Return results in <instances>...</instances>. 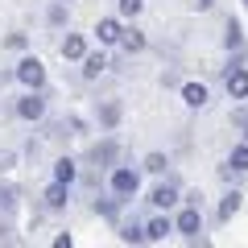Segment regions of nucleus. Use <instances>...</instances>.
<instances>
[{"label": "nucleus", "mask_w": 248, "mask_h": 248, "mask_svg": "<svg viewBox=\"0 0 248 248\" xmlns=\"http://www.w3.org/2000/svg\"><path fill=\"white\" fill-rule=\"evenodd\" d=\"M9 240H13V232L4 228V223H0V244H9Z\"/></svg>", "instance_id": "30"}, {"label": "nucleus", "mask_w": 248, "mask_h": 248, "mask_svg": "<svg viewBox=\"0 0 248 248\" xmlns=\"http://www.w3.org/2000/svg\"><path fill=\"white\" fill-rule=\"evenodd\" d=\"M182 99L186 108H207V87L203 83H182Z\"/></svg>", "instance_id": "10"}, {"label": "nucleus", "mask_w": 248, "mask_h": 248, "mask_svg": "<svg viewBox=\"0 0 248 248\" xmlns=\"http://www.w3.org/2000/svg\"><path fill=\"white\" fill-rule=\"evenodd\" d=\"M116 203H120V199H104V203H95V211L104 215V219H116Z\"/></svg>", "instance_id": "23"}, {"label": "nucleus", "mask_w": 248, "mask_h": 248, "mask_svg": "<svg viewBox=\"0 0 248 248\" xmlns=\"http://www.w3.org/2000/svg\"><path fill=\"white\" fill-rule=\"evenodd\" d=\"M228 166H232V170H248V145H236V149H232Z\"/></svg>", "instance_id": "18"}, {"label": "nucleus", "mask_w": 248, "mask_h": 248, "mask_svg": "<svg viewBox=\"0 0 248 248\" xmlns=\"http://www.w3.org/2000/svg\"><path fill=\"white\" fill-rule=\"evenodd\" d=\"M66 199H71V182H58V178H54V186L46 190V207H50V211H62Z\"/></svg>", "instance_id": "7"}, {"label": "nucleus", "mask_w": 248, "mask_h": 248, "mask_svg": "<svg viewBox=\"0 0 248 248\" xmlns=\"http://www.w3.org/2000/svg\"><path fill=\"white\" fill-rule=\"evenodd\" d=\"M223 46H228V50H240V46H244V37H240V25H236V21H228V33H223Z\"/></svg>", "instance_id": "17"}, {"label": "nucleus", "mask_w": 248, "mask_h": 248, "mask_svg": "<svg viewBox=\"0 0 248 248\" xmlns=\"http://www.w3.org/2000/svg\"><path fill=\"white\" fill-rule=\"evenodd\" d=\"M166 166H170V157H161V153H149L145 157V170L149 174H166Z\"/></svg>", "instance_id": "19"}, {"label": "nucleus", "mask_w": 248, "mask_h": 248, "mask_svg": "<svg viewBox=\"0 0 248 248\" xmlns=\"http://www.w3.org/2000/svg\"><path fill=\"white\" fill-rule=\"evenodd\" d=\"M50 21H54V25H62V21H66V9H62V4H54V9H50Z\"/></svg>", "instance_id": "26"}, {"label": "nucleus", "mask_w": 248, "mask_h": 248, "mask_svg": "<svg viewBox=\"0 0 248 248\" xmlns=\"http://www.w3.org/2000/svg\"><path fill=\"white\" fill-rule=\"evenodd\" d=\"M108 71V58L104 54H83V79H99Z\"/></svg>", "instance_id": "12"}, {"label": "nucleus", "mask_w": 248, "mask_h": 248, "mask_svg": "<svg viewBox=\"0 0 248 248\" xmlns=\"http://www.w3.org/2000/svg\"><path fill=\"white\" fill-rule=\"evenodd\" d=\"M116 120H120V104H108V108H104V124H108V128H112Z\"/></svg>", "instance_id": "25"}, {"label": "nucleus", "mask_w": 248, "mask_h": 248, "mask_svg": "<svg viewBox=\"0 0 248 248\" xmlns=\"http://www.w3.org/2000/svg\"><path fill=\"white\" fill-rule=\"evenodd\" d=\"M54 178H58V182H75V178H79V170H75V161H71V157H62L58 166H54Z\"/></svg>", "instance_id": "15"}, {"label": "nucleus", "mask_w": 248, "mask_h": 248, "mask_svg": "<svg viewBox=\"0 0 248 248\" xmlns=\"http://www.w3.org/2000/svg\"><path fill=\"white\" fill-rule=\"evenodd\" d=\"M240 199H244L240 190H228V195H223V203H219V219H232V215L240 211Z\"/></svg>", "instance_id": "14"}, {"label": "nucleus", "mask_w": 248, "mask_h": 248, "mask_svg": "<svg viewBox=\"0 0 248 248\" xmlns=\"http://www.w3.org/2000/svg\"><path fill=\"white\" fill-rule=\"evenodd\" d=\"M120 46H124V50H128V54H141L145 50V33H141V29H124V33H120Z\"/></svg>", "instance_id": "13"}, {"label": "nucleus", "mask_w": 248, "mask_h": 248, "mask_svg": "<svg viewBox=\"0 0 248 248\" xmlns=\"http://www.w3.org/2000/svg\"><path fill=\"white\" fill-rule=\"evenodd\" d=\"M13 79H17V83H25V87H33V91H42V87H46V66H42V58L25 54V58L17 62V71H13Z\"/></svg>", "instance_id": "1"}, {"label": "nucleus", "mask_w": 248, "mask_h": 248, "mask_svg": "<svg viewBox=\"0 0 248 248\" xmlns=\"http://www.w3.org/2000/svg\"><path fill=\"white\" fill-rule=\"evenodd\" d=\"M244 4H248V0H244Z\"/></svg>", "instance_id": "31"}, {"label": "nucleus", "mask_w": 248, "mask_h": 248, "mask_svg": "<svg viewBox=\"0 0 248 248\" xmlns=\"http://www.w3.org/2000/svg\"><path fill=\"white\" fill-rule=\"evenodd\" d=\"M95 33H99V42H104V46H116V42H120V33H124V25L116 17H99Z\"/></svg>", "instance_id": "6"}, {"label": "nucleus", "mask_w": 248, "mask_h": 248, "mask_svg": "<svg viewBox=\"0 0 248 248\" xmlns=\"http://www.w3.org/2000/svg\"><path fill=\"white\" fill-rule=\"evenodd\" d=\"M145 9V0H120V17H137Z\"/></svg>", "instance_id": "22"}, {"label": "nucleus", "mask_w": 248, "mask_h": 248, "mask_svg": "<svg viewBox=\"0 0 248 248\" xmlns=\"http://www.w3.org/2000/svg\"><path fill=\"white\" fill-rule=\"evenodd\" d=\"M75 240H71V232H62V236H54V248H71Z\"/></svg>", "instance_id": "28"}, {"label": "nucleus", "mask_w": 248, "mask_h": 248, "mask_svg": "<svg viewBox=\"0 0 248 248\" xmlns=\"http://www.w3.org/2000/svg\"><path fill=\"white\" fill-rule=\"evenodd\" d=\"M4 46H13V50H21V46H25V33H9V37H4Z\"/></svg>", "instance_id": "27"}, {"label": "nucleus", "mask_w": 248, "mask_h": 248, "mask_svg": "<svg viewBox=\"0 0 248 248\" xmlns=\"http://www.w3.org/2000/svg\"><path fill=\"white\" fill-rule=\"evenodd\" d=\"M236 124L244 128V141H248V112H236Z\"/></svg>", "instance_id": "29"}, {"label": "nucleus", "mask_w": 248, "mask_h": 248, "mask_svg": "<svg viewBox=\"0 0 248 248\" xmlns=\"http://www.w3.org/2000/svg\"><path fill=\"white\" fill-rule=\"evenodd\" d=\"M91 157H95V161H104V166H108V161L116 157V141H104V145H95V153H91Z\"/></svg>", "instance_id": "20"}, {"label": "nucleus", "mask_w": 248, "mask_h": 248, "mask_svg": "<svg viewBox=\"0 0 248 248\" xmlns=\"http://www.w3.org/2000/svg\"><path fill=\"white\" fill-rule=\"evenodd\" d=\"M87 54V37L83 33H66L62 37V58H83Z\"/></svg>", "instance_id": "9"}, {"label": "nucleus", "mask_w": 248, "mask_h": 248, "mask_svg": "<svg viewBox=\"0 0 248 248\" xmlns=\"http://www.w3.org/2000/svg\"><path fill=\"white\" fill-rule=\"evenodd\" d=\"M17 207V190L13 186H0V211H13Z\"/></svg>", "instance_id": "21"}, {"label": "nucleus", "mask_w": 248, "mask_h": 248, "mask_svg": "<svg viewBox=\"0 0 248 248\" xmlns=\"http://www.w3.org/2000/svg\"><path fill=\"white\" fill-rule=\"evenodd\" d=\"M137 186H141L137 170H128V166L112 170V195H116V199H128V195H137Z\"/></svg>", "instance_id": "3"}, {"label": "nucleus", "mask_w": 248, "mask_h": 248, "mask_svg": "<svg viewBox=\"0 0 248 248\" xmlns=\"http://www.w3.org/2000/svg\"><path fill=\"white\" fill-rule=\"evenodd\" d=\"M149 203H153V207H174V203H178V186H174V182H161V186H153Z\"/></svg>", "instance_id": "8"}, {"label": "nucleus", "mask_w": 248, "mask_h": 248, "mask_svg": "<svg viewBox=\"0 0 248 248\" xmlns=\"http://www.w3.org/2000/svg\"><path fill=\"white\" fill-rule=\"evenodd\" d=\"M120 240H124V244H145V228H137V223H124V228H120Z\"/></svg>", "instance_id": "16"}, {"label": "nucleus", "mask_w": 248, "mask_h": 248, "mask_svg": "<svg viewBox=\"0 0 248 248\" xmlns=\"http://www.w3.org/2000/svg\"><path fill=\"white\" fill-rule=\"evenodd\" d=\"M170 232H174V223H170V219H149V223H145V240H149V244H161Z\"/></svg>", "instance_id": "11"}, {"label": "nucleus", "mask_w": 248, "mask_h": 248, "mask_svg": "<svg viewBox=\"0 0 248 248\" xmlns=\"http://www.w3.org/2000/svg\"><path fill=\"white\" fill-rule=\"evenodd\" d=\"M17 116H21V120H42V116H46V95L29 87L25 95L17 99Z\"/></svg>", "instance_id": "2"}, {"label": "nucleus", "mask_w": 248, "mask_h": 248, "mask_svg": "<svg viewBox=\"0 0 248 248\" xmlns=\"http://www.w3.org/2000/svg\"><path fill=\"white\" fill-rule=\"evenodd\" d=\"M228 95L232 99H248V71L244 66H232L228 71Z\"/></svg>", "instance_id": "5"}, {"label": "nucleus", "mask_w": 248, "mask_h": 248, "mask_svg": "<svg viewBox=\"0 0 248 248\" xmlns=\"http://www.w3.org/2000/svg\"><path fill=\"white\" fill-rule=\"evenodd\" d=\"M178 232H182L186 240H203V215H199V203H190L182 215H178V223H174Z\"/></svg>", "instance_id": "4"}, {"label": "nucleus", "mask_w": 248, "mask_h": 248, "mask_svg": "<svg viewBox=\"0 0 248 248\" xmlns=\"http://www.w3.org/2000/svg\"><path fill=\"white\" fill-rule=\"evenodd\" d=\"M13 166H17V153H13V149H0V174H9Z\"/></svg>", "instance_id": "24"}]
</instances>
